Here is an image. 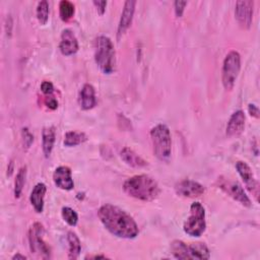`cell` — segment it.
Masks as SVG:
<instances>
[{
	"label": "cell",
	"mask_w": 260,
	"mask_h": 260,
	"mask_svg": "<svg viewBox=\"0 0 260 260\" xmlns=\"http://www.w3.org/2000/svg\"><path fill=\"white\" fill-rule=\"evenodd\" d=\"M98 216L104 226L114 236L122 239H134L139 230L133 217L120 207L107 203L100 207Z\"/></svg>",
	"instance_id": "cell-1"
},
{
	"label": "cell",
	"mask_w": 260,
	"mask_h": 260,
	"mask_svg": "<svg viewBox=\"0 0 260 260\" xmlns=\"http://www.w3.org/2000/svg\"><path fill=\"white\" fill-rule=\"evenodd\" d=\"M123 190L127 195L142 201H151L160 193L157 182L147 175H136L127 179Z\"/></svg>",
	"instance_id": "cell-2"
},
{
	"label": "cell",
	"mask_w": 260,
	"mask_h": 260,
	"mask_svg": "<svg viewBox=\"0 0 260 260\" xmlns=\"http://www.w3.org/2000/svg\"><path fill=\"white\" fill-rule=\"evenodd\" d=\"M94 61L99 68L106 74H111L115 70L116 53L110 38L100 36L94 44Z\"/></svg>",
	"instance_id": "cell-3"
},
{
	"label": "cell",
	"mask_w": 260,
	"mask_h": 260,
	"mask_svg": "<svg viewBox=\"0 0 260 260\" xmlns=\"http://www.w3.org/2000/svg\"><path fill=\"white\" fill-rule=\"evenodd\" d=\"M150 138L155 156L162 161L169 160L172 154V137L165 124H157L150 130Z\"/></svg>",
	"instance_id": "cell-4"
},
{
	"label": "cell",
	"mask_w": 260,
	"mask_h": 260,
	"mask_svg": "<svg viewBox=\"0 0 260 260\" xmlns=\"http://www.w3.org/2000/svg\"><path fill=\"white\" fill-rule=\"evenodd\" d=\"M205 228V209L200 202H194L190 206V215L184 222L183 230L190 237H200Z\"/></svg>",
	"instance_id": "cell-5"
},
{
	"label": "cell",
	"mask_w": 260,
	"mask_h": 260,
	"mask_svg": "<svg viewBox=\"0 0 260 260\" xmlns=\"http://www.w3.org/2000/svg\"><path fill=\"white\" fill-rule=\"evenodd\" d=\"M241 69V56L237 51H231L226 54L221 70V80L223 87L226 90H231Z\"/></svg>",
	"instance_id": "cell-6"
},
{
	"label": "cell",
	"mask_w": 260,
	"mask_h": 260,
	"mask_svg": "<svg viewBox=\"0 0 260 260\" xmlns=\"http://www.w3.org/2000/svg\"><path fill=\"white\" fill-rule=\"evenodd\" d=\"M44 228L40 222H35L28 232V242L31 253L41 258H51V249L43 239Z\"/></svg>",
	"instance_id": "cell-7"
},
{
	"label": "cell",
	"mask_w": 260,
	"mask_h": 260,
	"mask_svg": "<svg viewBox=\"0 0 260 260\" xmlns=\"http://www.w3.org/2000/svg\"><path fill=\"white\" fill-rule=\"evenodd\" d=\"M217 182H218V187L223 192H225L229 196H231L233 199H235L242 205H244L246 207H251V205H252L251 200L248 197V195L246 194V192L244 191L243 187L239 183L232 181L230 179L221 178V177L218 178Z\"/></svg>",
	"instance_id": "cell-8"
},
{
	"label": "cell",
	"mask_w": 260,
	"mask_h": 260,
	"mask_svg": "<svg viewBox=\"0 0 260 260\" xmlns=\"http://www.w3.org/2000/svg\"><path fill=\"white\" fill-rule=\"evenodd\" d=\"M254 1L241 0L236 3L235 16L241 27L248 29L252 24Z\"/></svg>",
	"instance_id": "cell-9"
},
{
	"label": "cell",
	"mask_w": 260,
	"mask_h": 260,
	"mask_svg": "<svg viewBox=\"0 0 260 260\" xmlns=\"http://www.w3.org/2000/svg\"><path fill=\"white\" fill-rule=\"evenodd\" d=\"M236 169H237L240 177L242 178L246 188L254 195L255 199L258 201L259 184H258L256 178L254 177V174H253L251 168L248 166L247 162L240 160L236 164Z\"/></svg>",
	"instance_id": "cell-10"
},
{
	"label": "cell",
	"mask_w": 260,
	"mask_h": 260,
	"mask_svg": "<svg viewBox=\"0 0 260 260\" xmlns=\"http://www.w3.org/2000/svg\"><path fill=\"white\" fill-rule=\"evenodd\" d=\"M175 190L177 194L188 198L199 197L205 192L204 187L200 183L192 180H183L179 182L176 184Z\"/></svg>",
	"instance_id": "cell-11"
},
{
	"label": "cell",
	"mask_w": 260,
	"mask_h": 260,
	"mask_svg": "<svg viewBox=\"0 0 260 260\" xmlns=\"http://www.w3.org/2000/svg\"><path fill=\"white\" fill-rule=\"evenodd\" d=\"M135 5H136V1H134V0H128L124 3L123 11H122L120 21L118 24V29H117L118 40H120L122 38V36L126 32V30L131 25L134 11H135Z\"/></svg>",
	"instance_id": "cell-12"
},
{
	"label": "cell",
	"mask_w": 260,
	"mask_h": 260,
	"mask_svg": "<svg viewBox=\"0 0 260 260\" xmlns=\"http://www.w3.org/2000/svg\"><path fill=\"white\" fill-rule=\"evenodd\" d=\"M53 181L55 185L62 190L69 191L74 187L71 170L66 166H60L55 169L53 173Z\"/></svg>",
	"instance_id": "cell-13"
},
{
	"label": "cell",
	"mask_w": 260,
	"mask_h": 260,
	"mask_svg": "<svg viewBox=\"0 0 260 260\" xmlns=\"http://www.w3.org/2000/svg\"><path fill=\"white\" fill-rule=\"evenodd\" d=\"M78 41L72 30L66 28L62 30L59 49L65 56H71L78 51Z\"/></svg>",
	"instance_id": "cell-14"
},
{
	"label": "cell",
	"mask_w": 260,
	"mask_h": 260,
	"mask_svg": "<svg viewBox=\"0 0 260 260\" xmlns=\"http://www.w3.org/2000/svg\"><path fill=\"white\" fill-rule=\"evenodd\" d=\"M246 117L242 110H238L232 114L226 125V135L230 137L240 135L245 129Z\"/></svg>",
	"instance_id": "cell-15"
},
{
	"label": "cell",
	"mask_w": 260,
	"mask_h": 260,
	"mask_svg": "<svg viewBox=\"0 0 260 260\" xmlns=\"http://www.w3.org/2000/svg\"><path fill=\"white\" fill-rule=\"evenodd\" d=\"M78 103L82 110H90L96 104L95 90L89 83H85L79 91Z\"/></svg>",
	"instance_id": "cell-16"
},
{
	"label": "cell",
	"mask_w": 260,
	"mask_h": 260,
	"mask_svg": "<svg viewBox=\"0 0 260 260\" xmlns=\"http://www.w3.org/2000/svg\"><path fill=\"white\" fill-rule=\"evenodd\" d=\"M47 191V187L44 183H38L29 195V201L34 209L38 213H42L44 210V199Z\"/></svg>",
	"instance_id": "cell-17"
},
{
	"label": "cell",
	"mask_w": 260,
	"mask_h": 260,
	"mask_svg": "<svg viewBox=\"0 0 260 260\" xmlns=\"http://www.w3.org/2000/svg\"><path fill=\"white\" fill-rule=\"evenodd\" d=\"M120 155H121V158L123 159V161L132 168L140 169V168H144L147 166V161L145 159H143L140 155H138L134 150H132L129 147H124L121 150Z\"/></svg>",
	"instance_id": "cell-18"
},
{
	"label": "cell",
	"mask_w": 260,
	"mask_h": 260,
	"mask_svg": "<svg viewBox=\"0 0 260 260\" xmlns=\"http://www.w3.org/2000/svg\"><path fill=\"white\" fill-rule=\"evenodd\" d=\"M56 139V131L55 127H45L42 131V148L45 154V157H49Z\"/></svg>",
	"instance_id": "cell-19"
},
{
	"label": "cell",
	"mask_w": 260,
	"mask_h": 260,
	"mask_svg": "<svg viewBox=\"0 0 260 260\" xmlns=\"http://www.w3.org/2000/svg\"><path fill=\"white\" fill-rule=\"evenodd\" d=\"M67 242H68V258L73 260L77 259L81 251V243L79 238L74 232L70 231L67 234Z\"/></svg>",
	"instance_id": "cell-20"
},
{
	"label": "cell",
	"mask_w": 260,
	"mask_h": 260,
	"mask_svg": "<svg viewBox=\"0 0 260 260\" xmlns=\"http://www.w3.org/2000/svg\"><path fill=\"white\" fill-rule=\"evenodd\" d=\"M191 259H209L210 251L204 243H191L188 245Z\"/></svg>",
	"instance_id": "cell-21"
},
{
	"label": "cell",
	"mask_w": 260,
	"mask_h": 260,
	"mask_svg": "<svg viewBox=\"0 0 260 260\" xmlns=\"http://www.w3.org/2000/svg\"><path fill=\"white\" fill-rule=\"evenodd\" d=\"M87 140V136L81 131H68L64 136V145L67 147H72L79 145Z\"/></svg>",
	"instance_id": "cell-22"
},
{
	"label": "cell",
	"mask_w": 260,
	"mask_h": 260,
	"mask_svg": "<svg viewBox=\"0 0 260 260\" xmlns=\"http://www.w3.org/2000/svg\"><path fill=\"white\" fill-rule=\"evenodd\" d=\"M171 250L175 258L177 259H191L188 245L183 241L175 240L171 244Z\"/></svg>",
	"instance_id": "cell-23"
},
{
	"label": "cell",
	"mask_w": 260,
	"mask_h": 260,
	"mask_svg": "<svg viewBox=\"0 0 260 260\" xmlns=\"http://www.w3.org/2000/svg\"><path fill=\"white\" fill-rule=\"evenodd\" d=\"M74 5L68 0H62L59 3V15L63 21L70 20L74 15Z\"/></svg>",
	"instance_id": "cell-24"
},
{
	"label": "cell",
	"mask_w": 260,
	"mask_h": 260,
	"mask_svg": "<svg viewBox=\"0 0 260 260\" xmlns=\"http://www.w3.org/2000/svg\"><path fill=\"white\" fill-rule=\"evenodd\" d=\"M26 178V167H21L16 174V178L14 181V196L15 198H19L22 192V189L25 184Z\"/></svg>",
	"instance_id": "cell-25"
},
{
	"label": "cell",
	"mask_w": 260,
	"mask_h": 260,
	"mask_svg": "<svg viewBox=\"0 0 260 260\" xmlns=\"http://www.w3.org/2000/svg\"><path fill=\"white\" fill-rule=\"evenodd\" d=\"M37 18L41 24H46L49 19V4L46 0L40 1L37 6Z\"/></svg>",
	"instance_id": "cell-26"
},
{
	"label": "cell",
	"mask_w": 260,
	"mask_h": 260,
	"mask_svg": "<svg viewBox=\"0 0 260 260\" xmlns=\"http://www.w3.org/2000/svg\"><path fill=\"white\" fill-rule=\"evenodd\" d=\"M61 214L63 219L70 225V226H75L78 221V214L76 213L75 210H73L69 206H64L61 210Z\"/></svg>",
	"instance_id": "cell-27"
},
{
	"label": "cell",
	"mask_w": 260,
	"mask_h": 260,
	"mask_svg": "<svg viewBox=\"0 0 260 260\" xmlns=\"http://www.w3.org/2000/svg\"><path fill=\"white\" fill-rule=\"evenodd\" d=\"M22 139H23V145L25 146V148H29L31 143L34 142V136L28 131L27 128L22 129Z\"/></svg>",
	"instance_id": "cell-28"
},
{
	"label": "cell",
	"mask_w": 260,
	"mask_h": 260,
	"mask_svg": "<svg viewBox=\"0 0 260 260\" xmlns=\"http://www.w3.org/2000/svg\"><path fill=\"white\" fill-rule=\"evenodd\" d=\"M186 5H187V1L177 0L174 2V8H175V13L177 17H181L183 15Z\"/></svg>",
	"instance_id": "cell-29"
},
{
	"label": "cell",
	"mask_w": 260,
	"mask_h": 260,
	"mask_svg": "<svg viewBox=\"0 0 260 260\" xmlns=\"http://www.w3.org/2000/svg\"><path fill=\"white\" fill-rule=\"evenodd\" d=\"M41 90L43 93H45L47 95L52 94L54 91V85L50 81H43L41 84Z\"/></svg>",
	"instance_id": "cell-30"
},
{
	"label": "cell",
	"mask_w": 260,
	"mask_h": 260,
	"mask_svg": "<svg viewBox=\"0 0 260 260\" xmlns=\"http://www.w3.org/2000/svg\"><path fill=\"white\" fill-rule=\"evenodd\" d=\"M92 3L96 7V10L101 15L105 13L106 6H107V1H104V0L103 1H96V0H94V1H92Z\"/></svg>",
	"instance_id": "cell-31"
},
{
	"label": "cell",
	"mask_w": 260,
	"mask_h": 260,
	"mask_svg": "<svg viewBox=\"0 0 260 260\" xmlns=\"http://www.w3.org/2000/svg\"><path fill=\"white\" fill-rule=\"evenodd\" d=\"M45 104H46V106H47L49 109H51V110H56V109L58 108V102H57V100H56L55 98H52V96L46 98Z\"/></svg>",
	"instance_id": "cell-32"
},
{
	"label": "cell",
	"mask_w": 260,
	"mask_h": 260,
	"mask_svg": "<svg viewBox=\"0 0 260 260\" xmlns=\"http://www.w3.org/2000/svg\"><path fill=\"white\" fill-rule=\"evenodd\" d=\"M248 112H249V114L252 116V117H254V118H259V109H258V107L256 106V105H254V104H249L248 105Z\"/></svg>",
	"instance_id": "cell-33"
},
{
	"label": "cell",
	"mask_w": 260,
	"mask_h": 260,
	"mask_svg": "<svg viewBox=\"0 0 260 260\" xmlns=\"http://www.w3.org/2000/svg\"><path fill=\"white\" fill-rule=\"evenodd\" d=\"M12 259L13 260H17V259H22V260H24V259H26V257L24 256V255H21V254H19V253H17V254H15L13 257H12Z\"/></svg>",
	"instance_id": "cell-34"
}]
</instances>
